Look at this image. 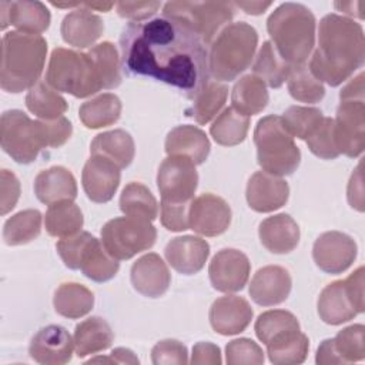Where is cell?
I'll use <instances>...</instances> for the list:
<instances>
[{"mask_svg": "<svg viewBox=\"0 0 365 365\" xmlns=\"http://www.w3.org/2000/svg\"><path fill=\"white\" fill-rule=\"evenodd\" d=\"M121 67L180 88L192 98L211 78L208 50L200 36L174 17L130 21L120 36Z\"/></svg>", "mask_w": 365, "mask_h": 365, "instance_id": "6da1fadb", "label": "cell"}, {"mask_svg": "<svg viewBox=\"0 0 365 365\" xmlns=\"http://www.w3.org/2000/svg\"><path fill=\"white\" fill-rule=\"evenodd\" d=\"M365 37L362 26L335 13L319 21L318 47L309 60L311 73L322 83L336 87L362 67Z\"/></svg>", "mask_w": 365, "mask_h": 365, "instance_id": "7a4b0ae2", "label": "cell"}, {"mask_svg": "<svg viewBox=\"0 0 365 365\" xmlns=\"http://www.w3.org/2000/svg\"><path fill=\"white\" fill-rule=\"evenodd\" d=\"M47 56V41L40 34L9 31L1 38L0 86L7 93H21L38 83Z\"/></svg>", "mask_w": 365, "mask_h": 365, "instance_id": "3957f363", "label": "cell"}, {"mask_svg": "<svg viewBox=\"0 0 365 365\" xmlns=\"http://www.w3.org/2000/svg\"><path fill=\"white\" fill-rule=\"evenodd\" d=\"M271 43L291 66L305 64L315 46V17L301 3H282L267 20Z\"/></svg>", "mask_w": 365, "mask_h": 365, "instance_id": "277c9868", "label": "cell"}, {"mask_svg": "<svg viewBox=\"0 0 365 365\" xmlns=\"http://www.w3.org/2000/svg\"><path fill=\"white\" fill-rule=\"evenodd\" d=\"M258 44L257 30L245 21L230 23L208 46V70L217 81H232L248 68Z\"/></svg>", "mask_w": 365, "mask_h": 365, "instance_id": "5b68a950", "label": "cell"}, {"mask_svg": "<svg viewBox=\"0 0 365 365\" xmlns=\"http://www.w3.org/2000/svg\"><path fill=\"white\" fill-rule=\"evenodd\" d=\"M257 161L262 171L284 177L291 175L301 163V151L285 128L279 115L262 117L254 130Z\"/></svg>", "mask_w": 365, "mask_h": 365, "instance_id": "8992f818", "label": "cell"}, {"mask_svg": "<svg viewBox=\"0 0 365 365\" xmlns=\"http://www.w3.org/2000/svg\"><path fill=\"white\" fill-rule=\"evenodd\" d=\"M46 83L57 91L84 98L100 91L101 83L87 53L57 47L51 51Z\"/></svg>", "mask_w": 365, "mask_h": 365, "instance_id": "52a82bcc", "label": "cell"}, {"mask_svg": "<svg viewBox=\"0 0 365 365\" xmlns=\"http://www.w3.org/2000/svg\"><path fill=\"white\" fill-rule=\"evenodd\" d=\"M56 250L64 265L70 269H80L87 278L96 282H106L115 277L120 262L104 248L103 242L87 231L61 238Z\"/></svg>", "mask_w": 365, "mask_h": 365, "instance_id": "ba28073f", "label": "cell"}, {"mask_svg": "<svg viewBox=\"0 0 365 365\" xmlns=\"http://www.w3.org/2000/svg\"><path fill=\"white\" fill-rule=\"evenodd\" d=\"M364 267L356 268L348 278L328 284L318 298V315L328 325L348 322L365 309Z\"/></svg>", "mask_w": 365, "mask_h": 365, "instance_id": "9c48e42d", "label": "cell"}, {"mask_svg": "<svg viewBox=\"0 0 365 365\" xmlns=\"http://www.w3.org/2000/svg\"><path fill=\"white\" fill-rule=\"evenodd\" d=\"M234 13L235 4L230 1H168L163 7V16L184 21L207 47L230 24Z\"/></svg>", "mask_w": 365, "mask_h": 365, "instance_id": "30bf717a", "label": "cell"}, {"mask_svg": "<svg viewBox=\"0 0 365 365\" xmlns=\"http://www.w3.org/2000/svg\"><path fill=\"white\" fill-rule=\"evenodd\" d=\"M0 144L16 163H33L46 148L41 120H31L21 110L4 111L0 118Z\"/></svg>", "mask_w": 365, "mask_h": 365, "instance_id": "8fae6325", "label": "cell"}, {"mask_svg": "<svg viewBox=\"0 0 365 365\" xmlns=\"http://www.w3.org/2000/svg\"><path fill=\"white\" fill-rule=\"evenodd\" d=\"M155 238L157 231L151 221L135 217H115L101 228L104 248L118 261L130 259L150 250Z\"/></svg>", "mask_w": 365, "mask_h": 365, "instance_id": "7c38bea8", "label": "cell"}, {"mask_svg": "<svg viewBox=\"0 0 365 365\" xmlns=\"http://www.w3.org/2000/svg\"><path fill=\"white\" fill-rule=\"evenodd\" d=\"M198 185L195 164L182 155H168L157 173V187L161 201L191 202Z\"/></svg>", "mask_w": 365, "mask_h": 365, "instance_id": "4fadbf2b", "label": "cell"}, {"mask_svg": "<svg viewBox=\"0 0 365 365\" xmlns=\"http://www.w3.org/2000/svg\"><path fill=\"white\" fill-rule=\"evenodd\" d=\"M334 134L339 154L355 158L365 148V103L364 98H344L334 118Z\"/></svg>", "mask_w": 365, "mask_h": 365, "instance_id": "5bb4252c", "label": "cell"}, {"mask_svg": "<svg viewBox=\"0 0 365 365\" xmlns=\"http://www.w3.org/2000/svg\"><path fill=\"white\" fill-rule=\"evenodd\" d=\"M358 247L352 237L341 231L321 234L312 247V258L317 267L327 274L346 271L356 258Z\"/></svg>", "mask_w": 365, "mask_h": 365, "instance_id": "9a60e30c", "label": "cell"}, {"mask_svg": "<svg viewBox=\"0 0 365 365\" xmlns=\"http://www.w3.org/2000/svg\"><path fill=\"white\" fill-rule=\"evenodd\" d=\"M231 217V208L224 198L205 192L191 201L188 225L197 234L215 237L228 230Z\"/></svg>", "mask_w": 365, "mask_h": 365, "instance_id": "2e32d148", "label": "cell"}, {"mask_svg": "<svg viewBox=\"0 0 365 365\" xmlns=\"http://www.w3.org/2000/svg\"><path fill=\"white\" fill-rule=\"evenodd\" d=\"M250 271L248 257L235 248L220 250L208 267L211 285L220 292L241 291L248 282Z\"/></svg>", "mask_w": 365, "mask_h": 365, "instance_id": "e0dca14e", "label": "cell"}, {"mask_svg": "<svg viewBox=\"0 0 365 365\" xmlns=\"http://www.w3.org/2000/svg\"><path fill=\"white\" fill-rule=\"evenodd\" d=\"M258 339L267 346V352L281 349L295 342L301 332L297 317L285 309H271L262 312L254 325Z\"/></svg>", "mask_w": 365, "mask_h": 365, "instance_id": "ac0fdd59", "label": "cell"}, {"mask_svg": "<svg viewBox=\"0 0 365 365\" xmlns=\"http://www.w3.org/2000/svg\"><path fill=\"white\" fill-rule=\"evenodd\" d=\"M74 338L60 325H47L38 329L30 341L31 359L43 365L67 364L74 351Z\"/></svg>", "mask_w": 365, "mask_h": 365, "instance_id": "d6986e66", "label": "cell"}, {"mask_svg": "<svg viewBox=\"0 0 365 365\" xmlns=\"http://www.w3.org/2000/svg\"><path fill=\"white\" fill-rule=\"evenodd\" d=\"M120 170L113 161L101 155H91L81 173L83 188L88 200L98 204L108 202L120 185Z\"/></svg>", "mask_w": 365, "mask_h": 365, "instance_id": "ffe728a7", "label": "cell"}, {"mask_svg": "<svg viewBox=\"0 0 365 365\" xmlns=\"http://www.w3.org/2000/svg\"><path fill=\"white\" fill-rule=\"evenodd\" d=\"M248 205L257 212H271L288 201V182L274 174L257 171L251 175L245 191Z\"/></svg>", "mask_w": 365, "mask_h": 365, "instance_id": "44dd1931", "label": "cell"}, {"mask_svg": "<svg viewBox=\"0 0 365 365\" xmlns=\"http://www.w3.org/2000/svg\"><path fill=\"white\" fill-rule=\"evenodd\" d=\"M252 315L254 311L245 298L225 295L212 302L208 318L217 334L237 335L247 329Z\"/></svg>", "mask_w": 365, "mask_h": 365, "instance_id": "7402d4cb", "label": "cell"}, {"mask_svg": "<svg viewBox=\"0 0 365 365\" xmlns=\"http://www.w3.org/2000/svg\"><path fill=\"white\" fill-rule=\"evenodd\" d=\"M292 287L289 272L279 265L259 268L250 284L251 299L261 307H274L284 302Z\"/></svg>", "mask_w": 365, "mask_h": 365, "instance_id": "603a6c76", "label": "cell"}, {"mask_svg": "<svg viewBox=\"0 0 365 365\" xmlns=\"http://www.w3.org/2000/svg\"><path fill=\"white\" fill-rule=\"evenodd\" d=\"M130 278L134 289L148 298L164 295L171 282L167 264L155 252H148L138 258L131 265Z\"/></svg>", "mask_w": 365, "mask_h": 365, "instance_id": "cb8c5ba5", "label": "cell"}, {"mask_svg": "<svg viewBox=\"0 0 365 365\" xmlns=\"http://www.w3.org/2000/svg\"><path fill=\"white\" fill-rule=\"evenodd\" d=\"M164 255L177 272L194 275L204 268L210 255V244L194 235L175 237L165 245Z\"/></svg>", "mask_w": 365, "mask_h": 365, "instance_id": "d4e9b609", "label": "cell"}, {"mask_svg": "<svg viewBox=\"0 0 365 365\" xmlns=\"http://www.w3.org/2000/svg\"><path fill=\"white\" fill-rule=\"evenodd\" d=\"M1 29L9 24L17 31L27 34H40L50 26V11L41 1H1L0 3Z\"/></svg>", "mask_w": 365, "mask_h": 365, "instance_id": "484cf974", "label": "cell"}, {"mask_svg": "<svg viewBox=\"0 0 365 365\" xmlns=\"http://www.w3.org/2000/svg\"><path fill=\"white\" fill-rule=\"evenodd\" d=\"M63 40L77 48L93 46L104 31V23L100 16L94 14L81 3L77 9L71 10L61 21Z\"/></svg>", "mask_w": 365, "mask_h": 365, "instance_id": "4316f807", "label": "cell"}, {"mask_svg": "<svg viewBox=\"0 0 365 365\" xmlns=\"http://www.w3.org/2000/svg\"><path fill=\"white\" fill-rule=\"evenodd\" d=\"M261 244L272 254H288L299 242V227L288 214H277L261 221L258 228Z\"/></svg>", "mask_w": 365, "mask_h": 365, "instance_id": "83f0119b", "label": "cell"}, {"mask_svg": "<svg viewBox=\"0 0 365 365\" xmlns=\"http://www.w3.org/2000/svg\"><path fill=\"white\" fill-rule=\"evenodd\" d=\"M34 194L46 205L77 197V182L66 167L54 165L43 170L34 180Z\"/></svg>", "mask_w": 365, "mask_h": 365, "instance_id": "f1b7e54d", "label": "cell"}, {"mask_svg": "<svg viewBox=\"0 0 365 365\" xmlns=\"http://www.w3.org/2000/svg\"><path fill=\"white\" fill-rule=\"evenodd\" d=\"M210 140L207 134L195 125H177L165 138V153L168 155H182L195 165L202 164L210 154Z\"/></svg>", "mask_w": 365, "mask_h": 365, "instance_id": "f546056e", "label": "cell"}, {"mask_svg": "<svg viewBox=\"0 0 365 365\" xmlns=\"http://www.w3.org/2000/svg\"><path fill=\"white\" fill-rule=\"evenodd\" d=\"M114 341L110 324L101 317H90L76 325L74 348L78 358L106 351Z\"/></svg>", "mask_w": 365, "mask_h": 365, "instance_id": "4dcf8cb0", "label": "cell"}, {"mask_svg": "<svg viewBox=\"0 0 365 365\" xmlns=\"http://www.w3.org/2000/svg\"><path fill=\"white\" fill-rule=\"evenodd\" d=\"M90 151L91 155H101L120 168H125L134 158L135 147L133 137L127 131L118 128L97 134L91 141Z\"/></svg>", "mask_w": 365, "mask_h": 365, "instance_id": "1f68e13d", "label": "cell"}, {"mask_svg": "<svg viewBox=\"0 0 365 365\" xmlns=\"http://www.w3.org/2000/svg\"><path fill=\"white\" fill-rule=\"evenodd\" d=\"M268 100L265 83L254 74L241 77L231 91L232 108L247 117L261 113L267 107Z\"/></svg>", "mask_w": 365, "mask_h": 365, "instance_id": "d6a6232c", "label": "cell"}, {"mask_svg": "<svg viewBox=\"0 0 365 365\" xmlns=\"http://www.w3.org/2000/svg\"><path fill=\"white\" fill-rule=\"evenodd\" d=\"M53 305L58 315L68 319H77L93 309L94 295L83 284L64 282L56 289Z\"/></svg>", "mask_w": 365, "mask_h": 365, "instance_id": "836d02e7", "label": "cell"}, {"mask_svg": "<svg viewBox=\"0 0 365 365\" xmlns=\"http://www.w3.org/2000/svg\"><path fill=\"white\" fill-rule=\"evenodd\" d=\"M228 87L217 80L210 78L201 90L191 98V106L185 110V115L194 118L198 124L210 123L225 104Z\"/></svg>", "mask_w": 365, "mask_h": 365, "instance_id": "e575fe53", "label": "cell"}, {"mask_svg": "<svg viewBox=\"0 0 365 365\" xmlns=\"http://www.w3.org/2000/svg\"><path fill=\"white\" fill-rule=\"evenodd\" d=\"M84 218L80 207L71 200H64L48 205L44 215L46 231L51 237L66 238L77 234L83 227Z\"/></svg>", "mask_w": 365, "mask_h": 365, "instance_id": "d590c367", "label": "cell"}, {"mask_svg": "<svg viewBox=\"0 0 365 365\" xmlns=\"http://www.w3.org/2000/svg\"><path fill=\"white\" fill-rule=\"evenodd\" d=\"M291 68L292 66L279 56L271 41L262 43L252 64L254 76L272 88H278L287 81Z\"/></svg>", "mask_w": 365, "mask_h": 365, "instance_id": "8d00e7d4", "label": "cell"}, {"mask_svg": "<svg viewBox=\"0 0 365 365\" xmlns=\"http://www.w3.org/2000/svg\"><path fill=\"white\" fill-rule=\"evenodd\" d=\"M121 114V101L113 93H103L78 108V117L87 128H101L114 124Z\"/></svg>", "mask_w": 365, "mask_h": 365, "instance_id": "74e56055", "label": "cell"}, {"mask_svg": "<svg viewBox=\"0 0 365 365\" xmlns=\"http://www.w3.org/2000/svg\"><path fill=\"white\" fill-rule=\"evenodd\" d=\"M26 106L30 113L41 120H56L67 111V101L46 81H38L26 96Z\"/></svg>", "mask_w": 365, "mask_h": 365, "instance_id": "f35d334b", "label": "cell"}, {"mask_svg": "<svg viewBox=\"0 0 365 365\" xmlns=\"http://www.w3.org/2000/svg\"><path fill=\"white\" fill-rule=\"evenodd\" d=\"M248 128L250 117L238 113L232 107H227L214 120L210 127V134L217 144L232 147L245 140Z\"/></svg>", "mask_w": 365, "mask_h": 365, "instance_id": "ab89813d", "label": "cell"}, {"mask_svg": "<svg viewBox=\"0 0 365 365\" xmlns=\"http://www.w3.org/2000/svg\"><path fill=\"white\" fill-rule=\"evenodd\" d=\"M120 210L127 217L153 221L158 215V204L153 192L141 182L133 181L123 188Z\"/></svg>", "mask_w": 365, "mask_h": 365, "instance_id": "60d3db41", "label": "cell"}, {"mask_svg": "<svg viewBox=\"0 0 365 365\" xmlns=\"http://www.w3.org/2000/svg\"><path fill=\"white\" fill-rule=\"evenodd\" d=\"M87 54L96 67L101 87L106 90L118 87L121 83V60L115 46L103 41L91 47Z\"/></svg>", "mask_w": 365, "mask_h": 365, "instance_id": "b9f144b4", "label": "cell"}, {"mask_svg": "<svg viewBox=\"0 0 365 365\" xmlns=\"http://www.w3.org/2000/svg\"><path fill=\"white\" fill-rule=\"evenodd\" d=\"M41 212L38 210H24L11 215L3 227V240L7 245H23L40 235Z\"/></svg>", "mask_w": 365, "mask_h": 365, "instance_id": "7bdbcfd3", "label": "cell"}, {"mask_svg": "<svg viewBox=\"0 0 365 365\" xmlns=\"http://www.w3.org/2000/svg\"><path fill=\"white\" fill-rule=\"evenodd\" d=\"M288 91L301 103H318L325 96L324 84L311 73L307 64L292 66L287 78Z\"/></svg>", "mask_w": 365, "mask_h": 365, "instance_id": "ee69618b", "label": "cell"}, {"mask_svg": "<svg viewBox=\"0 0 365 365\" xmlns=\"http://www.w3.org/2000/svg\"><path fill=\"white\" fill-rule=\"evenodd\" d=\"M281 118L285 128L292 137L305 141L321 124V121L324 120V114L319 108L315 107L291 106L285 110Z\"/></svg>", "mask_w": 365, "mask_h": 365, "instance_id": "f6af8a7d", "label": "cell"}, {"mask_svg": "<svg viewBox=\"0 0 365 365\" xmlns=\"http://www.w3.org/2000/svg\"><path fill=\"white\" fill-rule=\"evenodd\" d=\"M365 327L355 324L344 328L332 338L334 348L342 364L358 362L365 358Z\"/></svg>", "mask_w": 365, "mask_h": 365, "instance_id": "bcb514c9", "label": "cell"}, {"mask_svg": "<svg viewBox=\"0 0 365 365\" xmlns=\"http://www.w3.org/2000/svg\"><path fill=\"white\" fill-rule=\"evenodd\" d=\"M309 151L322 158V160H334L339 155L335 134H334V118L324 117L321 124L314 130V133L305 140Z\"/></svg>", "mask_w": 365, "mask_h": 365, "instance_id": "7dc6e473", "label": "cell"}, {"mask_svg": "<svg viewBox=\"0 0 365 365\" xmlns=\"http://www.w3.org/2000/svg\"><path fill=\"white\" fill-rule=\"evenodd\" d=\"M225 361L228 365H259L264 362V352L252 339L238 338L228 342L225 346Z\"/></svg>", "mask_w": 365, "mask_h": 365, "instance_id": "c3c4849f", "label": "cell"}, {"mask_svg": "<svg viewBox=\"0 0 365 365\" xmlns=\"http://www.w3.org/2000/svg\"><path fill=\"white\" fill-rule=\"evenodd\" d=\"M151 361L155 365L161 364H178L184 365L188 362L187 346L177 339H163L151 349Z\"/></svg>", "mask_w": 365, "mask_h": 365, "instance_id": "681fc988", "label": "cell"}, {"mask_svg": "<svg viewBox=\"0 0 365 365\" xmlns=\"http://www.w3.org/2000/svg\"><path fill=\"white\" fill-rule=\"evenodd\" d=\"M191 202H168L161 201V224L168 231H185L190 228L188 225V212H190Z\"/></svg>", "mask_w": 365, "mask_h": 365, "instance_id": "f907efd6", "label": "cell"}, {"mask_svg": "<svg viewBox=\"0 0 365 365\" xmlns=\"http://www.w3.org/2000/svg\"><path fill=\"white\" fill-rule=\"evenodd\" d=\"M41 128L46 147L50 148H58L64 145L73 133V125L66 117H58L56 120H41Z\"/></svg>", "mask_w": 365, "mask_h": 365, "instance_id": "816d5d0a", "label": "cell"}, {"mask_svg": "<svg viewBox=\"0 0 365 365\" xmlns=\"http://www.w3.org/2000/svg\"><path fill=\"white\" fill-rule=\"evenodd\" d=\"M20 197V182L19 178L9 170H1L0 173V212L6 215L10 212Z\"/></svg>", "mask_w": 365, "mask_h": 365, "instance_id": "f5cc1de1", "label": "cell"}, {"mask_svg": "<svg viewBox=\"0 0 365 365\" xmlns=\"http://www.w3.org/2000/svg\"><path fill=\"white\" fill-rule=\"evenodd\" d=\"M117 13L131 21H144L157 13L160 1H120L115 4Z\"/></svg>", "mask_w": 365, "mask_h": 365, "instance_id": "db71d44e", "label": "cell"}, {"mask_svg": "<svg viewBox=\"0 0 365 365\" xmlns=\"http://www.w3.org/2000/svg\"><path fill=\"white\" fill-rule=\"evenodd\" d=\"M348 202L352 208L362 212L364 211V178H362V161H359L358 167L351 175L346 191Z\"/></svg>", "mask_w": 365, "mask_h": 365, "instance_id": "11a10c76", "label": "cell"}, {"mask_svg": "<svg viewBox=\"0 0 365 365\" xmlns=\"http://www.w3.org/2000/svg\"><path fill=\"white\" fill-rule=\"evenodd\" d=\"M221 351L211 342H197L192 348L191 364H221Z\"/></svg>", "mask_w": 365, "mask_h": 365, "instance_id": "9f6ffc18", "label": "cell"}, {"mask_svg": "<svg viewBox=\"0 0 365 365\" xmlns=\"http://www.w3.org/2000/svg\"><path fill=\"white\" fill-rule=\"evenodd\" d=\"M87 364H138V358L128 348H115L108 356L90 358Z\"/></svg>", "mask_w": 365, "mask_h": 365, "instance_id": "6f0895ef", "label": "cell"}, {"mask_svg": "<svg viewBox=\"0 0 365 365\" xmlns=\"http://www.w3.org/2000/svg\"><path fill=\"white\" fill-rule=\"evenodd\" d=\"M317 364L319 365H329V364H342L341 358L338 356L332 339H325L321 342L317 351Z\"/></svg>", "mask_w": 365, "mask_h": 365, "instance_id": "680465c9", "label": "cell"}, {"mask_svg": "<svg viewBox=\"0 0 365 365\" xmlns=\"http://www.w3.org/2000/svg\"><path fill=\"white\" fill-rule=\"evenodd\" d=\"M364 73H359L355 78L349 80L339 93V100L344 98H364Z\"/></svg>", "mask_w": 365, "mask_h": 365, "instance_id": "91938a15", "label": "cell"}, {"mask_svg": "<svg viewBox=\"0 0 365 365\" xmlns=\"http://www.w3.org/2000/svg\"><path fill=\"white\" fill-rule=\"evenodd\" d=\"M234 4L235 7L242 9L247 14L258 16V14H262L272 3L271 1H237Z\"/></svg>", "mask_w": 365, "mask_h": 365, "instance_id": "94428289", "label": "cell"}, {"mask_svg": "<svg viewBox=\"0 0 365 365\" xmlns=\"http://www.w3.org/2000/svg\"><path fill=\"white\" fill-rule=\"evenodd\" d=\"M362 6H364V1H346V3H344V1H342V3L336 1V3H335V7H336L338 10L344 11V13H346V14H349V16L359 17V19L364 17V13H362V10H361Z\"/></svg>", "mask_w": 365, "mask_h": 365, "instance_id": "6125c7cd", "label": "cell"}, {"mask_svg": "<svg viewBox=\"0 0 365 365\" xmlns=\"http://www.w3.org/2000/svg\"><path fill=\"white\" fill-rule=\"evenodd\" d=\"M84 6L90 10L108 11L114 6V3H111V1H91V3H84Z\"/></svg>", "mask_w": 365, "mask_h": 365, "instance_id": "be15d7a7", "label": "cell"}]
</instances>
